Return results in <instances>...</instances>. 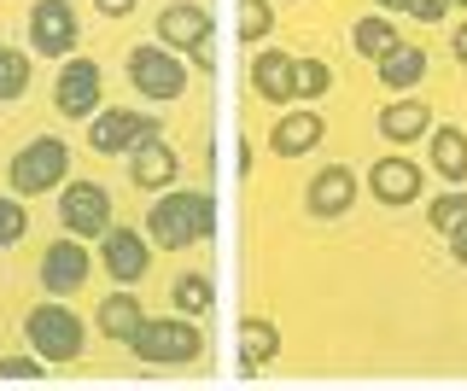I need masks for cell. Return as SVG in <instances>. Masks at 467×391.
<instances>
[{
    "label": "cell",
    "mask_w": 467,
    "mask_h": 391,
    "mask_svg": "<svg viewBox=\"0 0 467 391\" xmlns=\"http://www.w3.org/2000/svg\"><path fill=\"white\" fill-rule=\"evenodd\" d=\"M379 135L398 140V147H409V140H420V135H432L427 99H391V106L379 111Z\"/></svg>",
    "instance_id": "cell-17"
},
{
    "label": "cell",
    "mask_w": 467,
    "mask_h": 391,
    "mask_svg": "<svg viewBox=\"0 0 467 391\" xmlns=\"http://www.w3.org/2000/svg\"><path fill=\"white\" fill-rule=\"evenodd\" d=\"M450 6H467V0H450Z\"/></svg>",
    "instance_id": "cell-35"
},
{
    "label": "cell",
    "mask_w": 467,
    "mask_h": 391,
    "mask_svg": "<svg viewBox=\"0 0 467 391\" xmlns=\"http://www.w3.org/2000/svg\"><path fill=\"white\" fill-rule=\"evenodd\" d=\"M269 24H275L269 0H240V41H263V36H269Z\"/></svg>",
    "instance_id": "cell-27"
},
{
    "label": "cell",
    "mask_w": 467,
    "mask_h": 391,
    "mask_svg": "<svg viewBox=\"0 0 467 391\" xmlns=\"http://www.w3.org/2000/svg\"><path fill=\"white\" fill-rule=\"evenodd\" d=\"M374 65H379V82H386V88H415V82L427 77V53H420L415 41H398V47Z\"/></svg>",
    "instance_id": "cell-21"
},
{
    "label": "cell",
    "mask_w": 467,
    "mask_h": 391,
    "mask_svg": "<svg viewBox=\"0 0 467 391\" xmlns=\"http://www.w3.org/2000/svg\"><path fill=\"white\" fill-rule=\"evenodd\" d=\"M368 181H374L379 205H409V199H420V170L409 164V158H379Z\"/></svg>",
    "instance_id": "cell-16"
},
{
    "label": "cell",
    "mask_w": 467,
    "mask_h": 391,
    "mask_svg": "<svg viewBox=\"0 0 467 391\" xmlns=\"http://www.w3.org/2000/svg\"><path fill=\"white\" fill-rule=\"evenodd\" d=\"M391 47H398V30H391L386 18H362L357 24V53L362 59H386Z\"/></svg>",
    "instance_id": "cell-24"
},
{
    "label": "cell",
    "mask_w": 467,
    "mask_h": 391,
    "mask_svg": "<svg viewBox=\"0 0 467 391\" xmlns=\"http://www.w3.org/2000/svg\"><path fill=\"white\" fill-rule=\"evenodd\" d=\"M269 356H281V327L252 315V322H240V374H257Z\"/></svg>",
    "instance_id": "cell-19"
},
{
    "label": "cell",
    "mask_w": 467,
    "mask_h": 391,
    "mask_svg": "<svg viewBox=\"0 0 467 391\" xmlns=\"http://www.w3.org/2000/svg\"><path fill=\"white\" fill-rule=\"evenodd\" d=\"M0 380H47V368H41V356H6Z\"/></svg>",
    "instance_id": "cell-31"
},
{
    "label": "cell",
    "mask_w": 467,
    "mask_h": 391,
    "mask_svg": "<svg viewBox=\"0 0 467 391\" xmlns=\"http://www.w3.org/2000/svg\"><path fill=\"white\" fill-rule=\"evenodd\" d=\"M211 228H216L211 193H170V187H164L158 205L146 211V240L164 245V252H187V245L211 240Z\"/></svg>",
    "instance_id": "cell-1"
},
{
    "label": "cell",
    "mask_w": 467,
    "mask_h": 391,
    "mask_svg": "<svg viewBox=\"0 0 467 391\" xmlns=\"http://www.w3.org/2000/svg\"><path fill=\"white\" fill-rule=\"evenodd\" d=\"M129 82H135L146 99H175L187 88V65L175 59L170 47H135L129 53Z\"/></svg>",
    "instance_id": "cell-8"
},
{
    "label": "cell",
    "mask_w": 467,
    "mask_h": 391,
    "mask_svg": "<svg viewBox=\"0 0 467 391\" xmlns=\"http://www.w3.org/2000/svg\"><path fill=\"white\" fill-rule=\"evenodd\" d=\"M252 88L263 99H275V106L298 99V59H286V53H257L252 59Z\"/></svg>",
    "instance_id": "cell-14"
},
{
    "label": "cell",
    "mask_w": 467,
    "mask_h": 391,
    "mask_svg": "<svg viewBox=\"0 0 467 391\" xmlns=\"http://www.w3.org/2000/svg\"><path fill=\"white\" fill-rule=\"evenodd\" d=\"M386 12H409V18H420V24H438L450 12V0H379Z\"/></svg>",
    "instance_id": "cell-30"
},
{
    "label": "cell",
    "mask_w": 467,
    "mask_h": 391,
    "mask_svg": "<svg viewBox=\"0 0 467 391\" xmlns=\"http://www.w3.org/2000/svg\"><path fill=\"white\" fill-rule=\"evenodd\" d=\"M58 222L77 240H99L111 228V193L99 181H65V193H58Z\"/></svg>",
    "instance_id": "cell-6"
},
{
    "label": "cell",
    "mask_w": 467,
    "mask_h": 391,
    "mask_svg": "<svg viewBox=\"0 0 467 391\" xmlns=\"http://www.w3.org/2000/svg\"><path fill=\"white\" fill-rule=\"evenodd\" d=\"M462 216H467V193H462V187H450V193H438V199H432L427 222L438 228V234H444V228H456V222H462Z\"/></svg>",
    "instance_id": "cell-26"
},
{
    "label": "cell",
    "mask_w": 467,
    "mask_h": 391,
    "mask_svg": "<svg viewBox=\"0 0 467 391\" xmlns=\"http://www.w3.org/2000/svg\"><path fill=\"white\" fill-rule=\"evenodd\" d=\"M450 53H456V59L467 65V24H462V30H456V36H450Z\"/></svg>",
    "instance_id": "cell-34"
},
{
    "label": "cell",
    "mask_w": 467,
    "mask_h": 391,
    "mask_svg": "<svg viewBox=\"0 0 467 391\" xmlns=\"http://www.w3.org/2000/svg\"><path fill=\"white\" fill-rule=\"evenodd\" d=\"M333 88V70L321 59H298V99H321Z\"/></svg>",
    "instance_id": "cell-28"
},
{
    "label": "cell",
    "mask_w": 467,
    "mask_h": 391,
    "mask_svg": "<svg viewBox=\"0 0 467 391\" xmlns=\"http://www.w3.org/2000/svg\"><path fill=\"white\" fill-rule=\"evenodd\" d=\"M140 322H146V310H140L135 293H111L106 304H99V333H106V339H117V345L135 339Z\"/></svg>",
    "instance_id": "cell-20"
},
{
    "label": "cell",
    "mask_w": 467,
    "mask_h": 391,
    "mask_svg": "<svg viewBox=\"0 0 467 391\" xmlns=\"http://www.w3.org/2000/svg\"><path fill=\"white\" fill-rule=\"evenodd\" d=\"M321 135H327V129H321L316 111H292V118L275 123L269 152H275V158H304V152H316V140H321Z\"/></svg>",
    "instance_id": "cell-18"
},
{
    "label": "cell",
    "mask_w": 467,
    "mask_h": 391,
    "mask_svg": "<svg viewBox=\"0 0 467 391\" xmlns=\"http://www.w3.org/2000/svg\"><path fill=\"white\" fill-rule=\"evenodd\" d=\"M99 94H106V77H99L94 59H70L65 70H58V82H53V99H58L65 118H94Z\"/></svg>",
    "instance_id": "cell-10"
},
{
    "label": "cell",
    "mask_w": 467,
    "mask_h": 391,
    "mask_svg": "<svg viewBox=\"0 0 467 391\" xmlns=\"http://www.w3.org/2000/svg\"><path fill=\"white\" fill-rule=\"evenodd\" d=\"M170 304L182 315H211L216 293H211V281H204V274H175V281H170Z\"/></svg>",
    "instance_id": "cell-23"
},
{
    "label": "cell",
    "mask_w": 467,
    "mask_h": 391,
    "mask_svg": "<svg viewBox=\"0 0 467 391\" xmlns=\"http://www.w3.org/2000/svg\"><path fill=\"white\" fill-rule=\"evenodd\" d=\"M129 181L146 187V193H164V187L175 181V152L164 147V140H140L135 152H129Z\"/></svg>",
    "instance_id": "cell-15"
},
{
    "label": "cell",
    "mask_w": 467,
    "mask_h": 391,
    "mask_svg": "<svg viewBox=\"0 0 467 391\" xmlns=\"http://www.w3.org/2000/svg\"><path fill=\"white\" fill-rule=\"evenodd\" d=\"M29 88V59L18 47H0V99H18Z\"/></svg>",
    "instance_id": "cell-25"
},
{
    "label": "cell",
    "mask_w": 467,
    "mask_h": 391,
    "mask_svg": "<svg viewBox=\"0 0 467 391\" xmlns=\"http://www.w3.org/2000/svg\"><path fill=\"white\" fill-rule=\"evenodd\" d=\"M99 12H106V18H123V12H135V0H94Z\"/></svg>",
    "instance_id": "cell-33"
},
{
    "label": "cell",
    "mask_w": 467,
    "mask_h": 391,
    "mask_svg": "<svg viewBox=\"0 0 467 391\" xmlns=\"http://www.w3.org/2000/svg\"><path fill=\"white\" fill-rule=\"evenodd\" d=\"M24 228H29L24 205H18V199H6V193H0V245H18V240H24Z\"/></svg>",
    "instance_id": "cell-29"
},
{
    "label": "cell",
    "mask_w": 467,
    "mask_h": 391,
    "mask_svg": "<svg viewBox=\"0 0 467 391\" xmlns=\"http://www.w3.org/2000/svg\"><path fill=\"white\" fill-rule=\"evenodd\" d=\"M211 36H216L211 12L193 6V0H175V6L158 12V41H164L170 53H193V65H199V70H211V65H216Z\"/></svg>",
    "instance_id": "cell-4"
},
{
    "label": "cell",
    "mask_w": 467,
    "mask_h": 391,
    "mask_svg": "<svg viewBox=\"0 0 467 391\" xmlns=\"http://www.w3.org/2000/svg\"><path fill=\"white\" fill-rule=\"evenodd\" d=\"M88 281V252H82V240L70 234V240H53L47 252H41V286L47 293H77V286Z\"/></svg>",
    "instance_id": "cell-13"
},
{
    "label": "cell",
    "mask_w": 467,
    "mask_h": 391,
    "mask_svg": "<svg viewBox=\"0 0 467 391\" xmlns=\"http://www.w3.org/2000/svg\"><path fill=\"white\" fill-rule=\"evenodd\" d=\"M70 181V147L58 135H36L29 147H18V158L6 164V187L18 199L29 193H47V187H65Z\"/></svg>",
    "instance_id": "cell-2"
},
{
    "label": "cell",
    "mask_w": 467,
    "mask_h": 391,
    "mask_svg": "<svg viewBox=\"0 0 467 391\" xmlns=\"http://www.w3.org/2000/svg\"><path fill=\"white\" fill-rule=\"evenodd\" d=\"M29 41H36V53H47V59H65V53L77 47V12H70L65 0H36V12H29Z\"/></svg>",
    "instance_id": "cell-11"
},
{
    "label": "cell",
    "mask_w": 467,
    "mask_h": 391,
    "mask_svg": "<svg viewBox=\"0 0 467 391\" xmlns=\"http://www.w3.org/2000/svg\"><path fill=\"white\" fill-rule=\"evenodd\" d=\"M350 205H357V176H350L345 164H327V170H316L310 187H304V211L310 216H345Z\"/></svg>",
    "instance_id": "cell-12"
},
{
    "label": "cell",
    "mask_w": 467,
    "mask_h": 391,
    "mask_svg": "<svg viewBox=\"0 0 467 391\" xmlns=\"http://www.w3.org/2000/svg\"><path fill=\"white\" fill-rule=\"evenodd\" d=\"M432 170L444 181H467V129H432Z\"/></svg>",
    "instance_id": "cell-22"
},
{
    "label": "cell",
    "mask_w": 467,
    "mask_h": 391,
    "mask_svg": "<svg viewBox=\"0 0 467 391\" xmlns=\"http://www.w3.org/2000/svg\"><path fill=\"white\" fill-rule=\"evenodd\" d=\"M99 257H106V274L117 286H135V281H146V269H152V240H146L140 228L111 222L106 234H99Z\"/></svg>",
    "instance_id": "cell-7"
},
{
    "label": "cell",
    "mask_w": 467,
    "mask_h": 391,
    "mask_svg": "<svg viewBox=\"0 0 467 391\" xmlns=\"http://www.w3.org/2000/svg\"><path fill=\"white\" fill-rule=\"evenodd\" d=\"M24 339L41 362H77L82 356V322L65 310V304H41V310L24 315Z\"/></svg>",
    "instance_id": "cell-5"
},
{
    "label": "cell",
    "mask_w": 467,
    "mask_h": 391,
    "mask_svg": "<svg viewBox=\"0 0 467 391\" xmlns=\"http://www.w3.org/2000/svg\"><path fill=\"white\" fill-rule=\"evenodd\" d=\"M129 351L140 362H193L204 351V333H199V315H146L140 333L129 339Z\"/></svg>",
    "instance_id": "cell-3"
},
{
    "label": "cell",
    "mask_w": 467,
    "mask_h": 391,
    "mask_svg": "<svg viewBox=\"0 0 467 391\" xmlns=\"http://www.w3.org/2000/svg\"><path fill=\"white\" fill-rule=\"evenodd\" d=\"M444 240H450V257H456V263H467V216L456 228H444Z\"/></svg>",
    "instance_id": "cell-32"
},
{
    "label": "cell",
    "mask_w": 467,
    "mask_h": 391,
    "mask_svg": "<svg viewBox=\"0 0 467 391\" xmlns=\"http://www.w3.org/2000/svg\"><path fill=\"white\" fill-rule=\"evenodd\" d=\"M88 123H94V129H88V147H94V152H123V158L135 152L140 140L158 135V123L140 118V111H106V106H99Z\"/></svg>",
    "instance_id": "cell-9"
}]
</instances>
